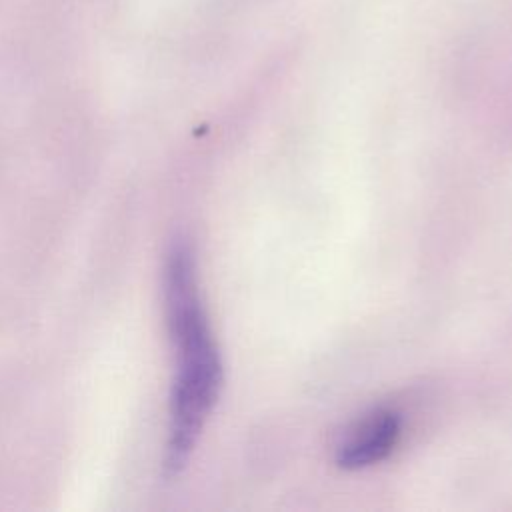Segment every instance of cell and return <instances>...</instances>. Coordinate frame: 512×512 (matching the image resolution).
Masks as SVG:
<instances>
[{
    "label": "cell",
    "mask_w": 512,
    "mask_h": 512,
    "mask_svg": "<svg viewBox=\"0 0 512 512\" xmlns=\"http://www.w3.org/2000/svg\"><path fill=\"white\" fill-rule=\"evenodd\" d=\"M164 308L176 356L164 468L178 474L222 388V360L198 292L194 254L186 242H174L166 256Z\"/></svg>",
    "instance_id": "1"
},
{
    "label": "cell",
    "mask_w": 512,
    "mask_h": 512,
    "mask_svg": "<svg viewBox=\"0 0 512 512\" xmlns=\"http://www.w3.org/2000/svg\"><path fill=\"white\" fill-rule=\"evenodd\" d=\"M402 430L400 414L392 408H374L360 416L336 446V464L360 470L384 460L396 446Z\"/></svg>",
    "instance_id": "2"
}]
</instances>
